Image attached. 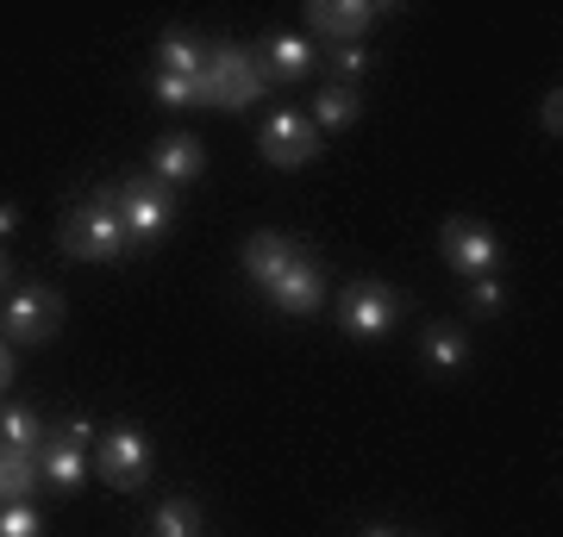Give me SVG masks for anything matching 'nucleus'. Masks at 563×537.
Listing matches in <instances>:
<instances>
[{"instance_id":"f257e3e1","label":"nucleus","mask_w":563,"mask_h":537,"mask_svg":"<svg viewBox=\"0 0 563 537\" xmlns=\"http://www.w3.org/2000/svg\"><path fill=\"white\" fill-rule=\"evenodd\" d=\"M113 213L125 225V244H157L169 232V220H176V188H163L151 176H125Z\"/></svg>"},{"instance_id":"f03ea898","label":"nucleus","mask_w":563,"mask_h":537,"mask_svg":"<svg viewBox=\"0 0 563 537\" xmlns=\"http://www.w3.org/2000/svg\"><path fill=\"white\" fill-rule=\"evenodd\" d=\"M263 94V69L244 57L239 44H220L207 51V69H201V107H225V113H244L251 100Z\"/></svg>"},{"instance_id":"7ed1b4c3","label":"nucleus","mask_w":563,"mask_h":537,"mask_svg":"<svg viewBox=\"0 0 563 537\" xmlns=\"http://www.w3.org/2000/svg\"><path fill=\"white\" fill-rule=\"evenodd\" d=\"M63 250L76 262H113V257H125L132 244H125L120 213H113L107 200H88V206H76V213L63 220Z\"/></svg>"},{"instance_id":"20e7f679","label":"nucleus","mask_w":563,"mask_h":537,"mask_svg":"<svg viewBox=\"0 0 563 537\" xmlns=\"http://www.w3.org/2000/svg\"><path fill=\"white\" fill-rule=\"evenodd\" d=\"M57 325H63V294L57 288H44V281L13 288L7 306H0V332H7L13 344H44Z\"/></svg>"},{"instance_id":"39448f33","label":"nucleus","mask_w":563,"mask_h":537,"mask_svg":"<svg viewBox=\"0 0 563 537\" xmlns=\"http://www.w3.org/2000/svg\"><path fill=\"white\" fill-rule=\"evenodd\" d=\"M95 469H101L107 488H139V481L151 476V438H144L139 425H113V432H101V444H95Z\"/></svg>"},{"instance_id":"423d86ee","label":"nucleus","mask_w":563,"mask_h":537,"mask_svg":"<svg viewBox=\"0 0 563 537\" xmlns=\"http://www.w3.org/2000/svg\"><path fill=\"white\" fill-rule=\"evenodd\" d=\"M439 250L451 269H463V276H495V262H501V238H495V225L483 220H444L439 232Z\"/></svg>"},{"instance_id":"0eeeda50","label":"nucleus","mask_w":563,"mask_h":537,"mask_svg":"<svg viewBox=\"0 0 563 537\" xmlns=\"http://www.w3.org/2000/svg\"><path fill=\"white\" fill-rule=\"evenodd\" d=\"M257 144H263V163H276V169H301V163H313V157L325 150V138L313 132V120H301L295 107L269 113Z\"/></svg>"},{"instance_id":"6e6552de","label":"nucleus","mask_w":563,"mask_h":537,"mask_svg":"<svg viewBox=\"0 0 563 537\" xmlns=\"http://www.w3.org/2000/svg\"><path fill=\"white\" fill-rule=\"evenodd\" d=\"M339 318H344V332H351V338L376 344V338H388V332H395L401 300H395V288H388V281H357V288L344 294Z\"/></svg>"},{"instance_id":"1a4fd4ad","label":"nucleus","mask_w":563,"mask_h":537,"mask_svg":"<svg viewBox=\"0 0 563 537\" xmlns=\"http://www.w3.org/2000/svg\"><path fill=\"white\" fill-rule=\"evenodd\" d=\"M376 20H383V7H369V0H313L307 7V25L325 32L332 44H363Z\"/></svg>"},{"instance_id":"9d476101","label":"nucleus","mask_w":563,"mask_h":537,"mask_svg":"<svg viewBox=\"0 0 563 537\" xmlns=\"http://www.w3.org/2000/svg\"><path fill=\"white\" fill-rule=\"evenodd\" d=\"M269 300H276L282 313H320V300H325V269H320L313 257H295L276 281H269Z\"/></svg>"},{"instance_id":"9b49d317","label":"nucleus","mask_w":563,"mask_h":537,"mask_svg":"<svg viewBox=\"0 0 563 537\" xmlns=\"http://www.w3.org/2000/svg\"><path fill=\"white\" fill-rule=\"evenodd\" d=\"M151 169H157L163 188H188V181L207 169V150L201 138H188V132H169V138L157 144V157H151Z\"/></svg>"},{"instance_id":"f8f14e48","label":"nucleus","mask_w":563,"mask_h":537,"mask_svg":"<svg viewBox=\"0 0 563 537\" xmlns=\"http://www.w3.org/2000/svg\"><path fill=\"white\" fill-rule=\"evenodd\" d=\"M313 44L301 38V32H269L263 38V69H269V81H301L313 76Z\"/></svg>"},{"instance_id":"ddd939ff","label":"nucleus","mask_w":563,"mask_h":537,"mask_svg":"<svg viewBox=\"0 0 563 537\" xmlns=\"http://www.w3.org/2000/svg\"><path fill=\"white\" fill-rule=\"evenodd\" d=\"M295 257H301V250H295L288 232H257V238L244 244V276L257 281V288H269V281H276Z\"/></svg>"},{"instance_id":"4468645a","label":"nucleus","mask_w":563,"mask_h":537,"mask_svg":"<svg viewBox=\"0 0 563 537\" xmlns=\"http://www.w3.org/2000/svg\"><path fill=\"white\" fill-rule=\"evenodd\" d=\"M38 476L51 481L57 494H76L81 481H88V450H76V444H63V438L38 444Z\"/></svg>"},{"instance_id":"2eb2a0df","label":"nucleus","mask_w":563,"mask_h":537,"mask_svg":"<svg viewBox=\"0 0 563 537\" xmlns=\"http://www.w3.org/2000/svg\"><path fill=\"white\" fill-rule=\"evenodd\" d=\"M201 69H207V51H201V38H195V32H163V44H157V76L201 81Z\"/></svg>"},{"instance_id":"dca6fc26","label":"nucleus","mask_w":563,"mask_h":537,"mask_svg":"<svg viewBox=\"0 0 563 537\" xmlns=\"http://www.w3.org/2000/svg\"><path fill=\"white\" fill-rule=\"evenodd\" d=\"M357 113H363L357 88H351V81H325L320 100H313V132H344Z\"/></svg>"},{"instance_id":"f3484780","label":"nucleus","mask_w":563,"mask_h":537,"mask_svg":"<svg viewBox=\"0 0 563 537\" xmlns=\"http://www.w3.org/2000/svg\"><path fill=\"white\" fill-rule=\"evenodd\" d=\"M38 450H0V506H13L38 488Z\"/></svg>"},{"instance_id":"a211bd4d","label":"nucleus","mask_w":563,"mask_h":537,"mask_svg":"<svg viewBox=\"0 0 563 537\" xmlns=\"http://www.w3.org/2000/svg\"><path fill=\"white\" fill-rule=\"evenodd\" d=\"M38 438H51V432H44V418L0 400V450H38Z\"/></svg>"},{"instance_id":"6ab92c4d","label":"nucleus","mask_w":563,"mask_h":537,"mask_svg":"<svg viewBox=\"0 0 563 537\" xmlns=\"http://www.w3.org/2000/svg\"><path fill=\"white\" fill-rule=\"evenodd\" d=\"M151 537H201V506L195 500H163L151 513Z\"/></svg>"},{"instance_id":"aec40b11","label":"nucleus","mask_w":563,"mask_h":537,"mask_svg":"<svg viewBox=\"0 0 563 537\" xmlns=\"http://www.w3.org/2000/svg\"><path fill=\"white\" fill-rule=\"evenodd\" d=\"M463 357H470V338H463L457 325H432L426 332V362L432 369H463Z\"/></svg>"},{"instance_id":"412c9836","label":"nucleus","mask_w":563,"mask_h":537,"mask_svg":"<svg viewBox=\"0 0 563 537\" xmlns=\"http://www.w3.org/2000/svg\"><path fill=\"white\" fill-rule=\"evenodd\" d=\"M151 94H157L163 107H201V81H188V76H157V81H151Z\"/></svg>"},{"instance_id":"4be33fe9","label":"nucleus","mask_w":563,"mask_h":537,"mask_svg":"<svg viewBox=\"0 0 563 537\" xmlns=\"http://www.w3.org/2000/svg\"><path fill=\"white\" fill-rule=\"evenodd\" d=\"M332 69H339L332 81H351V88H357V76L369 69V51H363V44H332Z\"/></svg>"},{"instance_id":"5701e85b","label":"nucleus","mask_w":563,"mask_h":537,"mask_svg":"<svg viewBox=\"0 0 563 537\" xmlns=\"http://www.w3.org/2000/svg\"><path fill=\"white\" fill-rule=\"evenodd\" d=\"M0 537H38V513L13 500V506H0Z\"/></svg>"},{"instance_id":"b1692460","label":"nucleus","mask_w":563,"mask_h":537,"mask_svg":"<svg viewBox=\"0 0 563 537\" xmlns=\"http://www.w3.org/2000/svg\"><path fill=\"white\" fill-rule=\"evenodd\" d=\"M470 306H476V313H501L507 306V288L495 276H476L470 281Z\"/></svg>"},{"instance_id":"393cba45","label":"nucleus","mask_w":563,"mask_h":537,"mask_svg":"<svg viewBox=\"0 0 563 537\" xmlns=\"http://www.w3.org/2000/svg\"><path fill=\"white\" fill-rule=\"evenodd\" d=\"M51 438L76 444V450H95V444H101V432H95V425H88V418H69V425H63V432H51Z\"/></svg>"},{"instance_id":"a878e982","label":"nucleus","mask_w":563,"mask_h":537,"mask_svg":"<svg viewBox=\"0 0 563 537\" xmlns=\"http://www.w3.org/2000/svg\"><path fill=\"white\" fill-rule=\"evenodd\" d=\"M539 125H544V138H563V94H558V88L544 94V107H539Z\"/></svg>"},{"instance_id":"bb28decb","label":"nucleus","mask_w":563,"mask_h":537,"mask_svg":"<svg viewBox=\"0 0 563 537\" xmlns=\"http://www.w3.org/2000/svg\"><path fill=\"white\" fill-rule=\"evenodd\" d=\"M7 388H13V350L0 344V394H7Z\"/></svg>"},{"instance_id":"cd10ccee","label":"nucleus","mask_w":563,"mask_h":537,"mask_svg":"<svg viewBox=\"0 0 563 537\" xmlns=\"http://www.w3.org/2000/svg\"><path fill=\"white\" fill-rule=\"evenodd\" d=\"M13 225H20V206H0V238H13Z\"/></svg>"},{"instance_id":"c85d7f7f","label":"nucleus","mask_w":563,"mask_h":537,"mask_svg":"<svg viewBox=\"0 0 563 537\" xmlns=\"http://www.w3.org/2000/svg\"><path fill=\"white\" fill-rule=\"evenodd\" d=\"M7 281H13V262H7V244H0V288H7Z\"/></svg>"},{"instance_id":"c756f323","label":"nucleus","mask_w":563,"mask_h":537,"mask_svg":"<svg viewBox=\"0 0 563 537\" xmlns=\"http://www.w3.org/2000/svg\"><path fill=\"white\" fill-rule=\"evenodd\" d=\"M363 537H401V532H388V525H369V532H363Z\"/></svg>"}]
</instances>
